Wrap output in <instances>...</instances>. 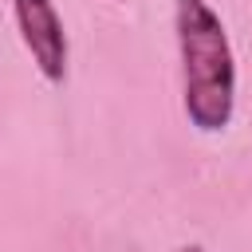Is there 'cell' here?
Here are the masks:
<instances>
[{"instance_id": "obj_2", "label": "cell", "mask_w": 252, "mask_h": 252, "mask_svg": "<svg viewBox=\"0 0 252 252\" xmlns=\"http://www.w3.org/2000/svg\"><path fill=\"white\" fill-rule=\"evenodd\" d=\"M12 12H16V28H20V39H24L35 71L51 87H63V79H67V32H63L55 4L51 0H12Z\"/></svg>"}, {"instance_id": "obj_3", "label": "cell", "mask_w": 252, "mask_h": 252, "mask_svg": "<svg viewBox=\"0 0 252 252\" xmlns=\"http://www.w3.org/2000/svg\"><path fill=\"white\" fill-rule=\"evenodd\" d=\"M181 252H205V248H201V244H189V248H181Z\"/></svg>"}, {"instance_id": "obj_1", "label": "cell", "mask_w": 252, "mask_h": 252, "mask_svg": "<svg viewBox=\"0 0 252 252\" xmlns=\"http://www.w3.org/2000/svg\"><path fill=\"white\" fill-rule=\"evenodd\" d=\"M173 32L181 51V106L201 134H220L236 110V59L220 16L205 0H173Z\"/></svg>"}]
</instances>
